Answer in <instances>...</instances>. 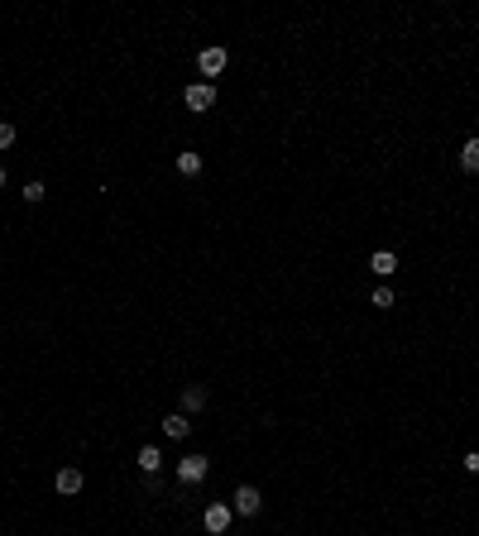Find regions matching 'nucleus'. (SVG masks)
<instances>
[{
  "label": "nucleus",
  "mask_w": 479,
  "mask_h": 536,
  "mask_svg": "<svg viewBox=\"0 0 479 536\" xmlns=\"http://www.w3.org/2000/svg\"><path fill=\"white\" fill-rule=\"evenodd\" d=\"M206 469H211V464H206L202 455H187V460L177 464V479H182V484H202V479H206Z\"/></svg>",
  "instance_id": "f257e3e1"
},
{
  "label": "nucleus",
  "mask_w": 479,
  "mask_h": 536,
  "mask_svg": "<svg viewBox=\"0 0 479 536\" xmlns=\"http://www.w3.org/2000/svg\"><path fill=\"white\" fill-rule=\"evenodd\" d=\"M230 512H240V517H250V512H259V489H235V498H230Z\"/></svg>",
  "instance_id": "f03ea898"
},
{
  "label": "nucleus",
  "mask_w": 479,
  "mask_h": 536,
  "mask_svg": "<svg viewBox=\"0 0 479 536\" xmlns=\"http://www.w3.org/2000/svg\"><path fill=\"white\" fill-rule=\"evenodd\" d=\"M211 101H216V91H211L206 82L187 86V111H197V115H202V111H211Z\"/></svg>",
  "instance_id": "7ed1b4c3"
},
{
  "label": "nucleus",
  "mask_w": 479,
  "mask_h": 536,
  "mask_svg": "<svg viewBox=\"0 0 479 536\" xmlns=\"http://www.w3.org/2000/svg\"><path fill=\"white\" fill-rule=\"evenodd\" d=\"M225 527H230V507H225V503H211V507H206V532L225 536Z\"/></svg>",
  "instance_id": "20e7f679"
},
{
  "label": "nucleus",
  "mask_w": 479,
  "mask_h": 536,
  "mask_svg": "<svg viewBox=\"0 0 479 536\" xmlns=\"http://www.w3.org/2000/svg\"><path fill=\"white\" fill-rule=\"evenodd\" d=\"M197 67H202L206 77H216L220 67H225V48H202V58H197Z\"/></svg>",
  "instance_id": "39448f33"
},
{
  "label": "nucleus",
  "mask_w": 479,
  "mask_h": 536,
  "mask_svg": "<svg viewBox=\"0 0 479 536\" xmlns=\"http://www.w3.org/2000/svg\"><path fill=\"white\" fill-rule=\"evenodd\" d=\"M58 494H82V469H63V474H58Z\"/></svg>",
  "instance_id": "423d86ee"
},
{
  "label": "nucleus",
  "mask_w": 479,
  "mask_h": 536,
  "mask_svg": "<svg viewBox=\"0 0 479 536\" xmlns=\"http://www.w3.org/2000/svg\"><path fill=\"white\" fill-rule=\"evenodd\" d=\"M369 268H374V273H379V278H389L393 268H398V259H393L389 249H379V254H374V259H369Z\"/></svg>",
  "instance_id": "0eeeda50"
},
{
  "label": "nucleus",
  "mask_w": 479,
  "mask_h": 536,
  "mask_svg": "<svg viewBox=\"0 0 479 536\" xmlns=\"http://www.w3.org/2000/svg\"><path fill=\"white\" fill-rule=\"evenodd\" d=\"M159 464H163V455H159V446H144V450H139V469H144V474H154Z\"/></svg>",
  "instance_id": "6e6552de"
},
{
  "label": "nucleus",
  "mask_w": 479,
  "mask_h": 536,
  "mask_svg": "<svg viewBox=\"0 0 479 536\" xmlns=\"http://www.w3.org/2000/svg\"><path fill=\"white\" fill-rule=\"evenodd\" d=\"M163 431H168V436H173V441H182V436H187V431H192V421H187V416L177 412V416H168V421H163Z\"/></svg>",
  "instance_id": "1a4fd4ad"
},
{
  "label": "nucleus",
  "mask_w": 479,
  "mask_h": 536,
  "mask_svg": "<svg viewBox=\"0 0 479 536\" xmlns=\"http://www.w3.org/2000/svg\"><path fill=\"white\" fill-rule=\"evenodd\" d=\"M182 407H187V412L206 407V388H187V393H182Z\"/></svg>",
  "instance_id": "9d476101"
},
{
  "label": "nucleus",
  "mask_w": 479,
  "mask_h": 536,
  "mask_svg": "<svg viewBox=\"0 0 479 536\" xmlns=\"http://www.w3.org/2000/svg\"><path fill=\"white\" fill-rule=\"evenodd\" d=\"M460 163L470 168V172H479V139H470V144L460 149Z\"/></svg>",
  "instance_id": "9b49d317"
},
{
  "label": "nucleus",
  "mask_w": 479,
  "mask_h": 536,
  "mask_svg": "<svg viewBox=\"0 0 479 536\" xmlns=\"http://www.w3.org/2000/svg\"><path fill=\"white\" fill-rule=\"evenodd\" d=\"M177 172L197 177V172H202V159H197V154H177Z\"/></svg>",
  "instance_id": "f8f14e48"
},
{
  "label": "nucleus",
  "mask_w": 479,
  "mask_h": 536,
  "mask_svg": "<svg viewBox=\"0 0 479 536\" xmlns=\"http://www.w3.org/2000/svg\"><path fill=\"white\" fill-rule=\"evenodd\" d=\"M44 197H48L44 182H29V187H24V202H44Z\"/></svg>",
  "instance_id": "ddd939ff"
},
{
  "label": "nucleus",
  "mask_w": 479,
  "mask_h": 536,
  "mask_svg": "<svg viewBox=\"0 0 479 536\" xmlns=\"http://www.w3.org/2000/svg\"><path fill=\"white\" fill-rule=\"evenodd\" d=\"M15 144V124H0V149H10Z\"/></svg>",
  "instance_id": "4468645a"
},
{
  "label": "nucleus",
  "mask_w": 479,
  "mask_h": 536,
  "mask_svg": "<svg viewBox=\"0 0 479 536\" xmlns=\"http://www.w3.org/2000/svg\"><path fill=\"white\" fill-rule=\"evenodd\" d=\"M0 187H5V168H0Z\"/></svg>",
  "instance_id": "2eb2a0df"
}]
</instances>
